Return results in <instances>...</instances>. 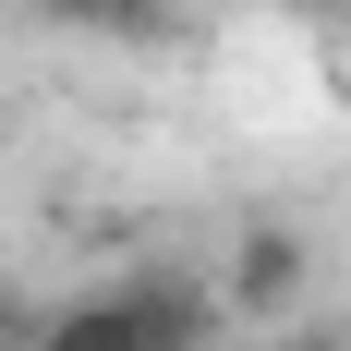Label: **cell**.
<instances>
[{
	"instance_id": "cell-1",
	"label": "cell",
	"mask_w": 351,
	"mask_h": 351,
	"mask_svg": "<svg viewBox=\"0 0 351 351\" xmlns=\"http://www.w3.org/2000/svg\"><path fill=\"white\" fill-rule=\"evenodd\" d=\"M206 327H218L206 279L134 267V279H109V291H73L61 315H36V351H158V339H206Z\"/></svg>"
},
{
	"instance_id": "cell-2",
	"label": "cell",
	"mask_w": 351,
	"mask_h": 351,
	"mask_svg": "<svg viewBox=\"0 0 351 351\" xmlns=\"http://www.w3.org/2000/svg\"><path fill=\"white\" fill-rule=\"evenodd\" d=\"M291 303H303V230L243 218L230 230V315H291Z\"/></svg>"
},
{
	"instance_id": "cell-3",
	"label": "cell",
	"mask_w": 351,
	"mask_h": 351,
	"mask_svg": "<svg viewBox=\"0 0 351 351\" xmlns=\"http://www.w3.org/2000/svg\"><path fill=\"white\" fill-rule=\"evenodd\" d=\"M279 351H351V327H291Z\"/></svg>"
},
{
	"instance_id": "cell-4",
	"label": "cell",
	"mask_w": 351,
	"mask_h": 351,
	"mask_svg": "<svg viewBox=\"0 0 351 351\" xmlns=\"http://www.w3.org/2000/svg\"><path fill=\"white\" fill-rule=\"evenodd\" d=\"M158 351H206V339H158Z\"/></svg>"
}]
</instances>
